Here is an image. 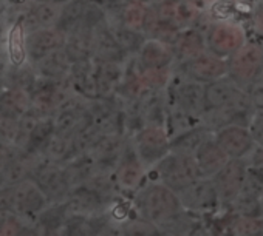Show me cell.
Here are the masks:
<instances>
[{
    "mask_svg": "<svg viewBox=\"0 0 263 236\" xmlns=\"http://www.w3.org/2000/svg\"><path fill=\"white\" fill-rule=\"evenodd\" d=\"M249 33L252 34L251 39L263 42V0H258L249 14Z\"/></svg>",
    "mask_w": 263,
    "mask_h": 236,
    "instance_id": "obj_25",
    "label": "cell"
},
{
    "mask_svg": "<svg viewBox=\"0 0 263 236\" xmlns=\"http://www.w3.org/2000/svg\"><path fill=\"white\" fill-rule=\"evenodd\" d=\"M194 156L201 170V175L206 178H212L229 161V156L223 152V148L215 141L214 133L197 148Z\"/></svg>",
    "mask_w": 263,
    "mask_h": 236,
    "instance_id": "obj_17",
    "label": "cell"
},
{
    "mask_svg": "<svg viewBox=\"0 0 263 236\" xmlns=\"http://www.w3.org/2000/svg\"><path fill=\"white\" fill-rule=\"evenodd\" d=\"M90 2H93L98 7H101L108 14V17L111 20V19H115L121 13V10L125 7V4L128 2V0H90Z\"/></svg>",
    "mask_w": 263,
    "mask_h": 236,
    "instance_id": "obj_27",
    "label": "cell"
},
{
    "mask_svg": "<svg viewBox=\"0 0 263 236\" xmlns=\"http://www.w3.org/2000/svg\"><path fill=\"white\" fill-rule=\"evenodd\" d=\"M27 27L24 22V16H21L11 27L8 33V57L13 67L21 68L25 63V59L28 57L27 53Z\"/></svg>",
    "mask_w": 263,
    "mask_h": 236,
    "instance_id": "obj_21",
    "label": "cell"
},
{
    "mask_svg": "<svg viewBox=\"0 0 263 236\" xmlns=\"http://www.w3.org/2000/svg\"><path fill=\"white\" fill-rule=\"evenodd\" d=\"M95 45H96L95 31L81 30L67 36L64 50L71 59V62H78V60L95 57Z\"/></svg>",
    "mask_w": 263,
    "mask_h": 236,
    "instance_id": "obj_19",
    "label": "cell"
},
{
    "mask_svg": "<svg viewBox=\"0 0 263 236\" xmlns=\"http://www.w3.org/2000/svg\"><path fill=\"white\" fill-rule=\"evenodd\" d=\"M177 70L200 83H211L228 76V59L220 57L211 51H203L177 65Z\"/></svg>",
    "mask_w": 263,
    "mask_h": 236,
    "instance_id": "obj_8",
    "label": "cell"
},
{
    "mask_svg": "<svg viewBox=\"0 0 263 236\" xmlns=\"http://www.w3.org/2000/svg\"><path fill=\"white\" fill-rule=\"evenodd\" d=\"M8 4V7H13V8H19V7H24V5H30L33 0H5Z\"/></svg>",
    "mask_w": 263,
    "mask_h": 236,
    "instance_id": "obj_29",
    "label": "cell"
},
{
    "mask_svg": "<svg viewBox=\"0 0 263 236\" xmlns=\"http://www.w3.org/2000/svg\"><path fill=\"white\" fill-rule=\"evenodd\" d=\"M214 138L229 159H248L257 147L248 125H224L214 132Z\"/></svg>",
    "mask_w": 263,
    "mask_h": 236,
    "instance_id": "obj_11",
    "label": "cell"
},
{
    "mask_svg": "<svg viewBox=\"0 0 263 236\" xmlns=\"http://www.w3.org/2000/svg\"><path fill=\"white\" fill-rule=\"evenodd\" d=\"M37 2H47V4H54V5H64L67 0H37Z\"/></svg>",
    "mask_w": 263,
    "mask_h": 236,
    "instance_id": "obj_31",
    "label": "cell"
},
{
    "mask_svg": "<svg viewBox=\"0 0 263 236\" xmlns=\"http://www.w3.org/2000/svg\"><path fill=\"white\" fill-rule=\"evenodd\" d=\"M134 60L140 68H166L174 67L175 54L169 44L147 37Z\"/></svg>",
    "mask_w": 263,
    "mask_h": 236,
    "instance_id": "obj_14",
    "label": "cell"
},
{
    "mask_svg": "<svg viewBox=\"0 0 263 236\" xmlns=\"http://www.w3.org/2000/svg\"><path fill=\"white\" fill-rule=\"evenodd\" d=\"M36 65H37L39 76L48 77V79H56V80H65V79H68L73 62L68 57V54L65 53V50L62 48V50H58V51L48 54L42 60L36 62Z\"/></svg>",
    "mask_w": 263,
    "mask_h": 236,
    "instance_id": "obj_20",
    "label": "cell"
},
{
    "mask_svg": "<svg viewBox=\"0 0 263 236\" xmlns=\"http://www.w3.org/2000/svg\"><path fill=\"white\" fill-rule=\"evenodd\" d=\"M134 208L137 216L157 225L161 233H164V228L186 211L178 193L158 181H147L134 195Z\"/></svg>",
    "mask_w": 263,
    "mask_h": 236,
    "instance_id": "obj_1",
    "label": "cell"
},
{
    "mask_svg": "<svg viewBox=\"0 0 263 236\" xmlns=\"http://www.w3.org/2000/svg\"><path fill=\"white\" fill-rule=\"evenodd\" d=\"M67 36L56 27L34 30L27 34V53L33 63L65 47Z\"/></svg>",
    "mask_w": 263,
    "mask_h": 236,
    "instance_id": "obj_13",
    "label": "cell"
},
{
    "mask_svg": "<svg viewBox=\"0 0 263 236\" xmlns=\"http://www.w3.org/2000/svg\"><path fill=\"white\" fill-rule=\"evenodd\" d=\"M201 170L194 155L169 152L160 162L149 168L147 181H158L177 193L200 179Z\"/></svg>",
    "mask_w": 263,
    "mask_h": 236,
    "instance_id": "obj_2",
    "label": "cell"
},
{
    "mask_svg": "<svg viewBox=\"0 0 263 236\" xmlns=\"http://www.w3.org/2000/svg\"><path fill=\"white\" fill-rule=\"evenodd\" d=\"M234 234H245V236H255L263 234V218L261 216H243L235 214L234 222L229 225Z\"/></svg>",
    "mask_w": 263,
    "mask_h": 236,
    "instance_id": "obj_24",
    "label": "cell"
},
{
    "mask_svg": "<svg viewBox=\"0 0 263 236\" xmlns=\"http://www.w3.org/2000/svg\"><path fill=\"white\" fill-rule=\"evenodd\" d=\"M58 162H45L33 170V181L45 193L48 201L64 202L71 191V185L67 179L64 167Z\"/></svg>",
    "mask_w": 263,
    "mask_h": 236,
    "instance_id": "obj_12",
    "label": "cell"
},
{
    "mask_svg": "<svg viewBox=\"0 0 263 236\" xmlns=\"http://www.w3.org/2000/svg\"><path fill=\"white\" fill-rule=\"evenodd\" d=\"M169 102L195 119L203 121V116L208 111L206 105V85L200 83L194 79H189L183 73H180L175 67L174 77L166 88Z\"/></svg>",
    "mask_w": 263,
    "mask_h": 236,
    "instance_id": "obj_4",
    "label": "cell"
},
{
    "mask_svg": "<svg viewBox=\"0 0 263 236\" xmlns=\"http://www.w3.org/2000/svg\"><path fill=\"white\" fill-rule=\"evenodd\" d=\"M47 202L48 198L34 181H22L21 184H17L14 190L13 207H16L19 213L27 216L36 214L45 208Z\"/></svg>",
    "mask_w": 263,
    "mask_h": 236,
    "instance_id": "obj_16",
    "label": "cell"
},
{
    "mask_svg": "<svg viewBox=\"0 0 263 236\" xmlns=\"http://www.w3.org/2000/svg\"><path fill=\"white\" fill-rule=\"evenodd\" d=\"M249 130L257 142V145L263 147V108L255 110V113L251 117V122H249Z\"/></svg>",
    "mask_w": 263,
    "mask_h": 236,
    "instance_id": "obj_26",
    "label": "cell"
},
{
    "mask_svg": "<svg viewBox=\"0 0 263 236\" xmlns=\"http://www.w3.org/2000/svg\"><path fill=\"white\" fill-rule=\"evenodd\" d=\"M128 138L137 156L147 170L171 152V136L164 125H144Z\"/></svg>",
    "mask_w": 263,
    "mask_h": 236,
    "instance_id": "obj_6",
    "label": "cell"
},
{
    "mask_svg": "<svg viewBox=\"0 0 263 236\" xmlns=\"http://www.w3.org/2000/svg\"><path fill=\"white\" fill-rule=\"evenodd\" d=\"M5 60H4V54L0 53V87H2L4 80H5Z\"/></svg>",
    "mask_w": 263,
    "mask_h": 236,
    "instance_id": "obj_30",
    "label": "cell"
},
{
    "mask_svg": "<svg viewBox=\"0 0 263 236\" xmlns=\"http://www.w3.org/2000/svg\"><path fill=\"white\" fill-rule=\"evenodd\" d=\"M204 39L208 51L228 59L251 39V34L240 20L218 19L208 25Z\"/></svg>",
    "mask_w": 263,
    "mask_h": 236,
    "instance_id": "obj_3",
    "label": "cell"
},
{
    "mask_svg": "<svg viewBox=\"0 0 263 236\" xmlns=\"http://www.w3.org/2000/svg\"><path fill=\"white\" fill-rule=\"evenodd\" d=\"M62 5H54V4H47V2H33L27 7V13L24 14V22L27 27V33H31L34 30L41 28H50L56 27L59 13H61Z\"/></svg>",
    "mask_w": 263,
    "mask_h": 236,
    "instance_id": "obj_18",
    "label": "cell"
},
{
    "mask_svg": "<svg viewBox=\"0 0 263 236\" xmlns=\"http://www.w3.org/2000/svg\"><path fill=\"white\" fill-rule=\"evenodd\" d=\"M246 175L248 159H229L224 167L212 176V182L215 185L221 208L232 207L245 187Z\"/></svg>",
    "mask_w": 263,
    "mask_h": 236,
    "instance_id": "obj_7",
    "label": "cell"
},
{
    "mask_svg": "<svg viewBox=\"0 0 263 236\" xmlns=\"http://www.w3.org/2000/svg\"><path fill=\"white\" fill-rule=\"evenodd\" d=\"M260 207H261V216H263V191L260 195Z\"/></svg>",
    "mask_w": 263,
    "mask_h": 236,
    "instance_id": "obj_32",
    "label": "cell"
},
{
    "mask_svg": "<svg viewBox=\"0 0 263 236\" xmlns=\"http://www.w3.org/2000/svg\"><path fill=\"white\" fill-rule=\"evenodd\" d=\"M228 76L241 88L249 87L263 76V42L249 39L240 50L228 57Z\"/></svg>",
    "mask_w": 263,
    "mask_h": 236,
    "instance_id": "obj_5",
    "label": "cell"
},
{
    "mask_svg": "<svg viewBox=\"0 0 263 236\" xmlns=\"http://www.w3.org/2000/svg\"><path fill=\"white\" fill-rule=\"evenodd\" d=\"M85 7H87V0H67L61 7L56 28L62 31L65 36L79 31L82 25Z\"/></svg>",
    "mask_w": 263,
    "mask_h": 236,
    "instance_id": "obj_22",
    "label": "cell"
},
{
    "mask_svg": "<svg viewBox=\"0 0 263 236\" xmlns=\"http://www.w3.org/2000/svg\"><path fill=\"white\" fill-rule=\"evenodd\" d=\"M147 167L140 161L128 139L127 150L121 158L119 164L116 165V168L113 170L119 193L135 195L147 182Z\"/></svg>",
    "mask_w": 263,
    "mask_h": 236,
    "instance_id": "obj_10",
    "label": "cell"
},
{
    "mask_svg": "<svg viewBox=\"0 0 263 236\" xmlns=\"http://www.w3.org/2000/svg\"><path fill=\"white\" fill-rule=\"evenodd\" d=\"M248 162L263 171V147L257 145L255 150L252 152V155L248 158Z\"/></svg>",
    "mask_w": 263,
    "mask_h": 236,
    "instance_id": "obj_28",
    "label": "cell"
},
{
    "mask_svg": "<svg viewBox=\"0 0 263 236\" xmlns=\"http://www.w3.org/2000/svg\"><path fill=\"white\" fill-rule=\"evenodd\" d=\"M172 50L175 54V65L195 57L197 54L206 51V39H204V31H200L197 27H189L183 28L175 40L172 42Z\"/></svg>",
    "mask_w": 263,
    "mask_h": 236,
    "instance_id": "obj_15",
    "label": "cell"
},
{
    "mask_svg": "<svg viewBox=\"0 0 263 236\" xmlns=\"http://www.w3.org/2000/svg\"><path fill=\"white\" fill-rule=\"evenodd\" d=\"M110 31L113 33L115 39L118 40V44L121 45V48L130 59L138 54L140 48L143 47V44L147 39L144 31L128 28L125 25H121V24L111 22V20H110Z\"/></svg>",
    "mask_w": 263,
    "mask_h": 236,
    "instance_id": "obj_23",
    "label": "cell"
},
{
    "mask_svg": "<svg viewBox=\"0 0 263 236\" xmlns=\"http://www.w3.org/2000/svg\"><path fill=\"white\" fill-rule=\"evenodd\" d=\"M178 196L184 210L200 216L209 214L217 208H221L212 178L201 176L200 179L178 191Z\"/></svg>",
    "mask_w": 263,
    "mask_h": 236,
    "instance_id": "obj_9",
    "label": "cell"
}]
</instances>
